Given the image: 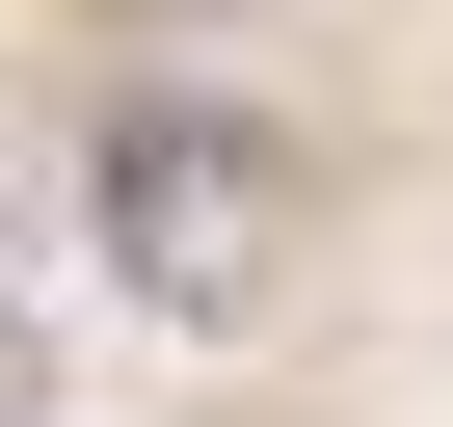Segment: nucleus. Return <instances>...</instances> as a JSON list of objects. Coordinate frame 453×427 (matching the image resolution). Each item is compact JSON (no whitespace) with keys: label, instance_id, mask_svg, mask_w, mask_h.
Here are the masks:
<instances>
[{"label":"nucleus","instance_id":"1","mask_svg":"<svg viewBox=\"0 0 453 427\" xmlns=\"http://www.w3.org/2000/svg\"><path fill=\"white\" fill-rule=\"evenodd\" d=\"M107 241H134V294H241L267 241H294V160L241 134V107H107Z\"/></svg>","mask_w":453,"mask_h":427}]
</instances>
